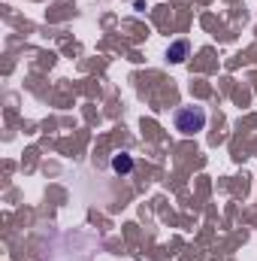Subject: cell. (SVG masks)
Masks as SVG:
<instances>
[{"label": "cell", "instance_id": "1", "mask_svg": "<svg viewBox=\"0 0 257 261\" xmlns=\"http://www.w3.org/2000/svg\"><path fill=\"white\" fill-rule=\"evenodd\" d=\"M173 125L179 134H197L206 128V110L203 107H179L173 116Z\"/></svg>", "mask_w": 257, "mask_h": 261}, {"label": "cell", "instance_id": "2", "mask_svg": "<svg viewBox=\"0 0 257 261\" xmlns=\"http://www.w3.org/2000/svg\"><path fill=\"white\" fill-rule=\"evenodd\" d=\"M167 58H170L173 64H182V61L188 58V40H176V43L167 49Z\"/></svg>", "mask_w": 257, "mask_h": 261}, {"label": "cell", "instance_id": "3", "mask_svg": "<svg viewBox=\"0 0 257 261\" xmlns=\"http://www.w3.org/2000/svg\"><path fill=\"white\" fill-rule=\"evenodd\" d=\"M112 170H115V173H121V176H127L130 170H133V158H130L127 152L112 155Z\"/></svg>", "mask_w": 257, "mask_h": 261}]
</instances>
